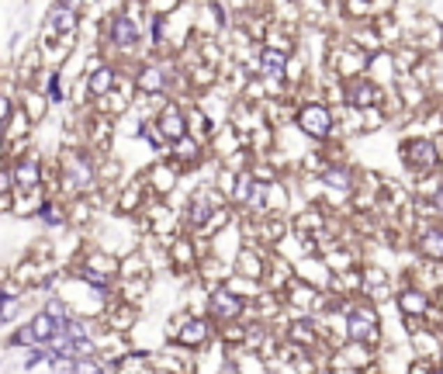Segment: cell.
I'll list each match as a JSON object with an SVG mask.
<instances>
[{
  "label": "cell",
  "instance_id": "cell-11",
  "mask_svg": "<svg viewBox=\"0 0 443 374\" xmlns=\"http://www.w3.org/2000/svg\"><path fill=\"white\" fill-rule=\"evenodd\" d=\"M14 184H21V187L38 184V160H21V163L14 167Z\"/></svg>",
  "mask_w": 443,
  "mask_h": 374
},
{
  "label": "cell",
  "instance_id": "cell-14",
  "mask_svg": "<svg viewBox=\"0 0 443 374\" xmlns=\"http://www.w3.org/2000/svg\"><path fill=\"white\" fill-rule=\"evenodd\" d=\"M160 125H163V135L170 132V139H180V135H183V121H180L177 107H170V111L163 114V121H160Z\"/></svg>",
  "mask_w": 443,
  "mask_h": 374
},
{
  "label": "cell",
  "instance_id": "cell-12",
  "mask_svg": "<svg viewBox=\"0 0 443 374\" xmlns=\"http://www.w3.org/2000/svg\"><path fill=\"white\" fill-rule=\"evenodd\" d=\"M77 21H73V3H56L52 7V28L56 31H70Z\"/></svg>",
  "mask_w": 443,
  "mask_h": 374
},
{
  "label": "cell",
  "instance_id": "cell-10",
  "mask_svg": "<svg viewBox=\"0 0 443 374\" xmlns=\"http://www.w3.org/2000/svg\"><path fill=\"white\" fill-rule=\"evenodd\" d=\"M87 181H90V170L84 167V160L80 156H70L66 160V187H87Z\"/></svg>",
  "mask_w": 443,
  "mask_h": 374
},
{
  "label": "cell",
  "instance_id": "cell-1",
  "mask_svg": "<svg viewBox=\"0 0 443 374\" xmlns=\"http://www.w3.org/2000/svg\"><path fill=\"white\" fill-rule=\"evenodd\" d=\"M402 163L412 170V174H433L440 167V149L433 139L426 135H416V139H405L402 142Z\"/></svg>",
  "mask_w": 443,
  "mask_h": 374
},
{
  "label": "cell",
  "instance_id": "cell-3",
  "mask_svg": "<svg viewBox=\"0 0 443 374\" xmlns=\"http://www.w3.org/2000/svg\"><path fill=\"white\" fill-rule=\"evenodd\" d=\"M298 128L312 139H329L333 135V111L322 100H312L298 111Z\"/></svg>",
  "mask_w": 443,
  "mask_h": 374
},
{
  "label": "cell",
  "instance_id": "cell-19",
  "mask_svg": "<svg viewBox=\"0 0 443 374\" xmlns=\"http://www.w3.org/2000/svg\"><path fill=\"white\" fill-rule=\"evenodd\" d=\"M180 340H183V343H197V340H204V326H201V322H194V326H187Z\"/></svg>",
  "mask_w": 443,
  "mask_h": 374
},
{
  "label": "cell",
  "instance_id": "cell-4",
  "mask_svg": "<svg viewBox=\"0 0 443 374\" xmlns=\"http://www.w3.org/2000/svg\"><path fill=\"white\" fill-rule=\"evenodd\" d=\"M416 250L423 260H433V264H443V229L440 225H423L416 232Z\"/></svg>",
  "mask_w": 443,
  "mask_h": 374
},
{
  "label": "cell",
  "instance_id": "cell-18",
  "mask_svg": "<svg viewBox=\"0 0 443 374\" xmlns=\"http://www.w3.org/2000/svg\"><path fill=\"white\" fill-rule=\"evenodd\" d=\"M38 218H42L45 225H59V222H63V215H59V208H56V204H42Z\"/></svg>",
  "mask_w": 443,
  "mask_h": 374
},
{
  "label": "cell",
  "instance_id": "cell-5",
  "mask_svg": "<svg viewBox=\"0 0 443 374\" xmlns=\"http://www.w3.org/2000/svg\"><path fill=\"white\" fill-rule=\"evenodd\" d=\"M107 35H111V42H114V45L128 49V45H135V42H139V24H135L132 17H125V14H114V17L107 21Z\"/></svg>",
  "mask_w": 443,
  "mask_h": 374
},
{
  "label": "cell",
  "instance_id": "cell-6",
  "mask_svg": "<svg viewBox=\"0 0 443 374\" xmlns=\"http://www.w3.org/2000/svg\"><path fill=\"white\" fill-rule=\"evenodd\" d=\"M347 100H350L354 107H370V104H377V100H381V91H377V84H374V80L356 77V80L347 84Z\"/></svg>",
  "mask_w": 443,
  "mask_h": 374
},
{
  "label": "cell",
  "instance_id": "cell-20",
  "mask_svg": "<svg viewBox=\"0 0 443 374\" xmlns=\"http://www.w3.org/2000/svg\"><path fill=\"white\" fill-rule=\"evenodd\" d=\"M49 97H52L56 104L63 100V84H59V73H52V77H49Z\"/></svg>",
  "mask_w": 443,
  "mask_h": 374
},
{
  "label": "cell",
  "instance_id": "cell-17",
  "mask_svg": "<svg viewBox=\"0 0 443 374\" xmlns=\"http://www.w3.org/2000/svg\"><path fill=\"white\" fill-rule=\"evenodd\" d=\"M73 374H104V364L93 361V357H84V361L73 364Z\"/></svg>",
  "mask_w": 443,
  "mask_h": 374
},
{
  "label": "cell",
  "instance_id": "cell-7",
  "mask_svg": "<svg viewBox=\"0 0 443 374\" xmlns=\"http://www.w3.org/2000/svg\"><path fill=\"white\" fill-rule=\"evenodd\" d=\"M211 312H215L218 319H236V315L243 312V298L232 294V291H215V294H211Z\"/></svg>",
  "mask_w": 443,
  "mask_h": 374
},
{
  "label": "cell",
  "instance_id": "cell-25",
  "mask_svg": "<svg viewBox=\"0 0 443 374\" xmlns=\"http://www.w3.org/2000/svg\"><path fill=\"white\" fill-rule=\"evenodd\" d=\"M433 374H443V368H437V371H433Z\"/></svg>",
  "mask_w": 443,
  "mask_h": 374
},
{
  "label": "cell",
  "instance_id": "cell-8",
  "mask_svg": "<svg viewBox=\"0 0 443 374\" xmlns=\"http://www.w3.org/2000/svg\"><path fill=\"white\" fill-rule=\"evenodd\" d=\"M284 70H287V52L284 49H264V56H260V73L270 77V80H280L284 77Z\"/></svg>",
  "mask_w": 443,
  "mask_h": 374
},
{
  "label": "cell",
  "instance_id": "cell-9",
  "mask_svg": "<svg viewBox=\"0 0 443 374\" xmlns=\"http://www.w3.org/2000/svg\"><path fill=\"white\" fill-rule=\"evenodd\" d=\"M322 184L336 187V190H354L356 177L350 167H343V163H336V167H329V170H322Z\"/></svg>",
  "mask_w": 443,
  "mask_h": 374
},
{
  "label": "cell",
  "instance_id": "cell-22",
  "mask_svg": "<svg viewBox=\"0 0 443 374\" xmlns=\"http://www.w3.org/2000/svg\"><path fill=\"white\" fill-rule=\"evenodd\" d=\"M10 181H14V174H7V170H0V190H7V187H10Z\"/></svg>",
  "mask_w": 443,
  "mask_h": 374
},
{
  "label": "cell",
  "instance_id": "cell-13",
  "mask_svg": "<svg viewBox=\"0 0 443 374\" xmlns=\"http://www.w3.org/2000/svg\"><path fill=\"white\" fill-rule=\"evenodd\" d=\"M111 84H114V73H111L107 66H100V70L87 80V91L90 94H107V91H111Z\"/></svg>",
  "mask_w": 443,
  "mask_h": 374
},
{
  "label": "cell",
  "instance_id": "cell-23",
  "mask_svg": "<svg viewBox=\"0 0 443 374\" xmlns=\"http://www.w3.org/2000/svg\"><path fill=\"white\" fill-rule=\"evenodd\" d=\"M160 35H163V17H156V21H153V38L160 42Z\"/></svg>",
  "mask_w": 443,
  "mask_h": 374
},
{
  "label": "cell",
  "instance_id": "cell-16",
  "mask_svg": "<svg viewBox=\"0 0 443 374\" xmlns=\"http://www.w3.org/2000/svg\"><path fill=\"white\" fill-rule=\"evenodd\" d=\"M14 308H17V298H14V294H7V291H0V326L14 315Z\"/></svg>",
  "mask_w": 443,
  "mask_h": 374
},
{
  "label": "cell",
  "instance_id": "cell-21",
  "mask_svg": "<svg viewBox=\"0 0 443 374\" xmlns=\"http://www.w3.org/2000/svg\"><path fill=\"white\" fill-rule=\"evenodd\" d=\"M430 204H433V211H440V215H443V181L433 187V194H430Z\"/></svg>",
  "mask_w": 443,
  "mask_h": 374
},
{
  "label": "cell",
  "instance_id": "cell-24",
  "mask_svg": "<svg viewBox=\"0 0 443 374\" xmlns=\"http://www.w3.org/2000/svg\"><path fill=\"white\" fill-rule=\"evenodd\" d=\"M7 114H10V100H7V97H0V121H3Z\"/></svg>",
  "mask_w": 443,
  "mask_h": 374
},
{
  "label": "cell",
  "instance_id": "cell-2",
  "mask_svg": "<svg viewBox=\"0 0 443 374\" xmlns=\"http://www.w3.org/2000/svg\"><path fill=\"white\" fill-rule=\"evenodd\" d=\"M381 336V319L370 305H354L347 312V340L350 343H377Z\"/></svg>",
  "mask_w": 443,
  "mask_h": 374
},
{
  "label": "cell",
  "instance_id": "cell-15",
  "mask_svg": "<svg viewBox=\"0 0 443 374\" xmlns=\"http://www.w3.org/2000/svg\"><path fill=\"white\" fill-rule=\"evenodd\" d=\"M402 305H405L409 312H426V308H430V298H426L423 291H405V294H402Z\"/></svg>",
  "mask_w": 443,
  "mask_h": 374
}]
</instances>
